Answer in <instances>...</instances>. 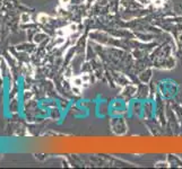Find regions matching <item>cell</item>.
Here are the masks:
<instances>
[{
	"mask_svg": "<svg viewBox=\"0 0 182 169\" xmlns=\"http://www.w3.org/2000/svg\"><path fill=\"white\" fill-rule=\"evenodd\" d=\"M83 82H84L83 78H79V77H77V78H75V79H74V83H75V86H77V87H80Z\"/></svg>",
	"mask_w": 182,
	"mask_h": 169,
	"instance_id": "obj_1",
	"label": "cell"
},
{
	"mask_svg": "<svg viewBox=\"0 0 182 169\" xmlns=\"http://www.w3.org/2000/svg\"><path fill=\"white\" fill-rule=\"evenodd\" d=\"M38 19H40V22H41V23H44V22L48 19V16H46V15H44V14H41V15H40V17H38Z\"/></svg>",
	"mask_w": 182,
	"mask_h": 169,
	"instance_id": "obj_2",
	"label": "cell"
},
{
	"mask_svg": "<svg viewBox=\"0 0 182 169\" xmlns=\"http://www.w3.org/2000/svg\"><path fill=\"white\" fill-rule=\"evenodd\" d=\"M70 0H60V5L62 7H67L69 5Z\"/></svg>",
	"mask_w": 182,
	"mask_h": 169,
	"instance_id": "obj_3",
	"label": "cell"
}]
</instances>
